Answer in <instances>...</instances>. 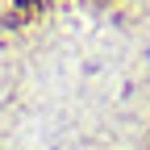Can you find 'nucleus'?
I'll return each mask as SVG.
<instances>
[{
  "mask_svg": "<svg viewBox=\"0 0 150 150\" xmlns=\"http://www.w3.org/2000/svg\"><path fill=\"white\" fill-rule=\"evenodd\" d=\"M42 4H46V0H13V21H25V17H33Z\"/></svg>",
  "mask_w": 150,
  "mask_h": 150,
  "instance_id": "1",
  "label": "nucleus"
}]
</instances>
